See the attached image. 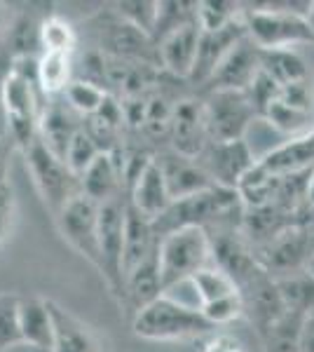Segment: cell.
<instances>
[{
    "label": "cell",
    "instance_id": "bcb514c9",
    "mask_svg": "<svg viewBox=\"0 0 314 352\" xmlns=\"http://www.w3.org/2000/svg\"><path fill=\"white\" fill-rule=\"evenodd\" d=\"M310 134H312V136H314V129H310Z\"/></svg>",
    "mask_w": 314,
    "mask_h": 352
},
{
    "label": "cell",
    "instance_id": "60d3db41",
    "mask_svg": "<svg viewBox=\"0 0 314 352\" xmlns=\"http://www.w3.org/2000/svg\"><path fill=\"white\" fill-rule=\"evenodd\" d=\"M12 141L0 136V186H8L10 174V155H12Z\"/></svg>",
    "mask_w": 314,
    "mask_h": 352
},
{
    "label": "cell",
    "instance_id": "d590c367",
    "mask_svg": "<svg viewBox=\"0 0 314 352\" xmlns=\"http://www.w3.org/2000/svg\"><path fill=\"white\" fill-rule=\"evenodd\" d=\"M99 155H101L99 146L94 144V139L87 134V129H85V124H82V129H80V132L76 134V139L71 141V146H68V153H66L68 169H71V172L80 179V176L92 167V162Z\"/></svg>",
    "mask_w": 314,
    "mask_h": 352
},
{
    "label": "cell",
    "instance_id": "7a4b0ae2",
    "mask_svg": "<svg viewBox=\"0 0 314 352\" xmlns=\"http://www.w3.org/2000/svg\"><path fill=\"white\" fill-rule=\"evenodd\" d=\"M214 265L211 237L204 228H183L159 237V272L164 292Z\"/></svg>",
    "mask_w": 314,
    "mask_h": 352
},
{
    "label": "cell",
    "instance_id": "f1b7e54d",
    "mask_svg": "<svg viewBox=\"0 0 314 352\" xmlns=\"http://www.w3.org/2000/svg\"><path fill=\"white\" fill-rule=\"evenodd\" d=\"M244 19V3L235 0H199L197 24L202 31H218Z\"/></svg>",
    "mask_w": 314,
    "mask_h": 352
},
{
    "label": "cell",
    "instance_id": "603a6c76",
    "mask_svg": "<svg viewBox=\"0 0 314 352\" xmlns=\"http://www.w3.org/2000/svg\"><path fill=\"white\" fill-rule=\"evenodd\" d=\"M260 71L267 73L279 87L312 78L307 61L295 50H260Z\"/></svg>",
    "mask_w": 314,
    "mask_h": 352
},
{
    "label": "cell",
    "instance_id": "484cf974",
    "mask_svg": "<svg viewBox=\"0 0 314 352\" xmlns=\"http://www.w3.org/2000/svg\"><path fill=\"white\" fill-rule=\"evenodd\" d=\"M275 282L289 312H298V315L314 312V277L310 272H291V275L275 277Z\"/></svg>",
    "mask_w": 314,
    "mask_h": 352
},
{
    "label": "cell",
    "instance_id": "9a60e30c",
    "mask_svg": "<svg viewBox=\"0 0 314 352\" xmlns=\"http://www.w3.org/2000/svg\"><path fill=\"white\" fill-rule=\"evenodd\" d=\"M82 118L66 104L64 96L45 101V111L40 118V141L66 162V153L76 134L82 129Z\"/></svg>",
    "mask_w": 314,
    "mask_h": 352
},
{
    "label": "cell",
    "instance_id": "52a82bcc",
    "mask_svg": "<svg viewBox=\"0 0 314 352\" xmlns=\"http://www.w3.org/2000/svg\"><path fill=\"white\" fill-rule=\"evenodd\" d=\"M96 47L111 59L122 61H139V64H153L159 66L157 45L148 33L139 31L124 21L115 10L101 16V24L96 26Z\"/></svg>",
    "mask_w": 314,
    "mask_h": 352
},
{
    "label": "cell",
    "instance_id": "836d02e7",
    "mask_svg": "<svg viewBox=\"0 0 314 352\" xmlns=\"http://www.w3.org/2000/svg\"><path fill=\"white\" fill-rule=\"evenodd\" d=\"M262 118H265L277 132L291 134V139H293V136H300L298 132H302V129L307 127V122L312 120V113H302L298 109H293V106L284 104L282 99H277L275 104L265 111Z\"/></svg>",
    "mask_w": 314,
    "mask_h": 352
},
{
    "label": "cell",
    "instance_id": "ffe728a7",
    "mask_svg": "<svg viewBox=\"0 0 314 352\" xmlns=\"http://www.w3.org/2000/svg\"><path fill=\"white\" fill-rule=\"evenodd\" d=\"M19 322L24 345L33 350L52 352L54 343V320L49 312V303L38 296H21L19 300Z\"/></svg>",
    "mask_w": 314,
    "mask_h": 352
},
{
    "label": "cell",
    "instance_id": "30bf717a",
    "mask_svg": "<svg viewBox=\"0 0 314 352\" xmlns=\"http://www.w3.org/2000/svg\"><path fill=\"white\" fill-rule=\"evenodd\" d=\"M209 146V129L207 118H204L202 96H183L179 101L171 118V132H169V151L179 155L197 160Z\"/></svg>",
    "mask_w": 314,
    "mask_h": 352
},
{
    "label": "cell",
    "instance_id": "5b68a950",
    "mask_svg": "<svg viewBox=\"0 0 314 352\" xmlns=\"http://www.w3.org/2000/svg\"><path fill=\"white\" fill-rule=\"evenodd\" d=\"M209 141H247V132L258 118L247 92L216 89L202 96Z\"/></svg>",
    "mask_w": 314,
    "mask_h": 352
},
{
    "label": "cell",
    "instance_id": "2e32d148",
    "mask_svg": "<svg viewBox=\"0 0 314 352\" xmlns=\"http://www.w3.org/2000/svg\"><path fill=\"white\" fill-rule=\"evenodd\" d=\"M159 296H164V285H162V272H159V244H157L155 254H150L144 263L136 265L124 277L120 303L127 305L136 315V312L148 308L150 303H155Z\"/></svg>",
    "mask_w": 314,
    "mask_h": 352
},
{
    "label": "cell",
    "instance_id": "5bb4252c",
    "mask_svg": "<svg viewBox=\"0 0 314 352\" xmlns=\"http://www.w3.org/2000/svg\"><path fill=\"white\" fill-rule=\"evenodd\" d=\"M247 38V24L244 19L235 21V24L218 28V31H202L199 38V50H197V61H195V71L190 76L192 85H204L209 82V78L214 76V71L221 66V61L235 50V45L239 41Z\"/></svg>",
    "mask_w": 314,
    "mask_h": 352
},
{
    "label": "cell",
    "instance_id": "4fadbf2b",
    "mask_svg": "<svg viewBox=\"0 0 314 352\" xmlns=\"http://www.w3.org/2000/svg\"><path fill=\"white\" fill-rule=\"evenodd\" d=\"M155 160L159 164V169H162L164 181H167L171 202L216 188L211 176L204 172L202 164L197 160H192V157L179 155V153H174V151H164V153H157Z\"/></svg>",
    "mask_w": 314,
    "mask_h": 352
},
{
    "label": "cell",
    "instance_id": "44dd1931",
    "mask_svg": "<svg viewBox=\"0 0 314 352\" xmlns=\"http://www.w3.org/2000/svg\"><path fill=\"white\" fill-rule=\"evenodd\" d=\"M258 162L267 172L277 176H289L295 172H305V169H314V136L310 132L293 136V139L267 151Z\"/></svg>",
    "mask_w": 314,
    "mask_h": 352
},
{
    "label": "cell",
    "instance_id": "ab89813d",
    "mask_svg": "<svg viewBox=\"0 0 314 352\" xmlns=\"http://www.w3.org/2000/svg\"><path fill=\"white\" fill-rule=\"evenodd\" d=\"M14 219V192L8 186H0V244L8 237Z\"/></svg>",
    "mask_w": 314,
    "mask_h": 352
},
{
    "label": "cell",
    "instance_id": "8fae6325",
    "mask_svg": "<svg viewBox=\"0 0 314 352\" xmlns=\"http://www.w3.org/2000/svg\"><path fill=\"white\" fill-rule=\"evenodd\" d=\"M260 73V50L247 36L244 41L235 45L230 54L221 61V66L214 71L209 82L204 85V94L216 92V89H235V92H247Z\"/></svg>",
    "mask_w": 314,
    "mask_h": 352
},
{
    "label": "cell",
    "instance_id": "cb8c5ba5",
    "mask_svg": "<svg viewBox=\"0 0 314 352\" xmlns=\"http://www.w3.org/2000/svg\"><path fill=\"white\" fill-rule=\"evenodd\" d=\"M76 80V64L73 54L45 52L38 61V85L45 99L64 96L68 85Z\"/></svg>",
    "mask_w": 314,
    "mask_h": 352
},
{
    "label": "cell",
    "instance_id": "74e56055",
    "mask_svg": "<svg viewBox=\"0 0 314 352\" xmlns=\"http://www.w3.org/2000/svg\"><path fill=\"white\" fill-rule=\"evenodd\" d=\"M279 99L302 113H312L314 111V78H307V80L282 87Z\"/></svg>",
    "mask_w": 314,
    "mask_h": 352
},
{
    "label": "cell",
    "instance_id": "ba28073f",
    "mask_svg": "<svg viewBox=\"0 0 314 352\" xmlns=\"http://www.w3.org/2000/svg\"><path fill=\"white\" fill-rule=\"evenodd\" d=\"M56 226H59L64 240L99 270V202L89 200L87 195L80 192L76 200L68 202L64 212L56 217Z\"/></svg>",
    "mask_w": 314,
    "mask_h": 352
},
{
    "label": "cell",
    "instance_id": "4316f807",
    "mask_svg": "<svg viewBox=\"0 0 314 352\" xmlns=\"http://www.w3.org/2000/svg\"><path fill=\"white\" fill-rule=\"evenodd\" d=\"M305 315L287 312L279 322L260 333L262 352H300V329Z\"/></svg>",
    "mask_w": 314,
    "mask_h": 352
},
{
    "label": "cell",
    "instance_id": "4dcf8cb0",
    "mask_svg": "<svg viewBox=\"0 0 314 352\" xmlns=\"http://www.w3.org/2000/svg\"><path fill=\"white\" fill-rule=\"evenodd\" d=\"M108 96L111 94H108L104 87H99V85L85 82V80H73L68 85L64 99H66V104L85 120V118H89L101 111V106L106 104Z\"/></svg>",
    "mask_w": 314,
    "mask_h": 352
},
{
    "label": "cell",
    "instance_id": "3957f363",
    "mask_svg": "<svg viewBox=\"0 0 314 352\" xmlns=\"http://www.w3.org/2000/svg\"><path fill=\"white\" fill-rule=\"evenodd\" d=\"M247 36L258 50H293V45L314 43V31L305 14L279 12L260 3H244Z\"/></svg>",
    "mask_w": 314,
    "mask_h": 352
},
{
    "label": "cell",
    "instance_id": "8992f818",
    "mask_svg": "<svg viewBox=\"0 0 314 352\" xmlns=\"http://www.w3.org/2000/svg\"><path fill=\"white\" fill-rule=\"evenodd\" d=\"M124 223H127V195H117L113 200L99 204V275L106 280L111 292L122 298L124 275Z\"/></svg>",
    "mask_w": 314,
    "mask_h": 352
},
{
    "label": "cell",
    "instance_id": "7bdbcfd3",
    "mask_svg": "<svg viewBox=\"0 0 314 352\" xmlns=\"http://www.w3.org/2000/svg\"><path fill=\"white\" fill-rule=\"evenodd\" d=\"M202 352H242L237 340L227 338V336H216L204 345Z\"/></svg>",
    "mask_w": 314,
    "mask_h": 352
},
{
    "label": "cell",
    "instance_id": "d6986e66",
    "mask_svg": "<svg viewBox=\"0 0 314 352\" xmlns=\"http://www.w3.org/2000/svg\"><path fill=\"white\" fill-rule=\"evenodd\" d=\"M127 197H129L131 207H136L144 217L153 221L169 209L171 195L167 190V181H164V174H162V169H159L155 157H153V162L141 172L139 179L134 181Z\"/></svg>",
    "mask_w": 314,
    "mask_h": 352
},
{
    "label": "cell",
    "instance_id": "7402d4cb",
    "mask_svg": "<svg viewBox=\"0 0 314 352\" xmlns=\"http://www.w3.org/2000/svg\"><path fill=\"white\" fill-rule=\"evenodd\" d=\"M54 320V343L52 352H99L94 331L78 320L73 312L61 308L56 300H47Z\"/></svg>",
    "mask_w": 314,
    "mask_h": 352
},
{
    "label": "cell",
    "instance_id": "f6af8a7d",
    "mask_svg": "<svg viewBox=\"0 0 314 352\" xmlns=\"http://www.w3.org/2000/svg\"><path fill=\"white\" fill-rule=\"evenodd\" d=\"M5 24V10H3V5H0V28H3Z\"/></svg>",
    "mask_w": 314,
    "mask_h": 352
},
{
    "label": "cell",
    "instance_id": "277c9868",
    "mask_svg": "<svg viewBox=\"0 0 314 352\" xmlns=\"http://www.w3.org/2000/svg\"><path fill=\"white\" fill-rule=\"evenodd\" d=\"M26 157V167L33 176V184L43 197V202L47 204V209L59 217L64 212V207L71 200L82 192L80 188V179L68 169V164L56 157L43 141H36L31 148L24 151Z\"/></svg>",
    "mask_w": 314,
    "mask_h": 352
},
{
    "label": "cell",
    "instance_id": "83f0119b",
    "mask_svg": "<svg viewBox=\"0 0 314 352\" xmlns=\"http://www.w3.org/2000/svg\"><path fill=\"white\" fill-rule=\"evenodd\" d=\"M43 54L56 52V54H76L78 50V31L76 26L61 14H49L43 19Z\"/></svg>",
    "mask_w": 314,
    "mask_h": 352
},
{
    "label": "cell",
    "instance_id": "8d00e7d4",
    "mask_svg": "<svg viewBox=\"0 0 314 352\" xmlns=\"http://www.w3.org/2000/svg\"><path fill=\"white\" fill-rule=\"evenodd\" d=\"M202 315L207 317V322L214 329L230 324V322H235V320H239V317L247 315L242 294H232V296L211 300V303L202 305Z\"/></svg>",
    "mask_w": 314,
    "mask_h": 352
},
{
    "label": "cell",
    "instance_id": "ac0fdd59",
    "mask_svg": "<svg viewBox=\"0 0 314 352\" xmlns=\"http://www.w3.org/2000/svg\"><path fill=\"white\" fill-rule=\"evenodd\" d=\"M159 237L153 226V219L144 217L136 207H131L127 197V223H124V256H122V275L127 277L136 265L155 254Z\"/></svg>",
    "mask_w": 314,
    "mask_h": 352
},
{
    "label": "cell",
    "instance_id": "9c48e42d",
    "mask_svg": "<svg viewBox=\"0 0 314 352\" xmlns=\"http://www.w3.org/2000/svg\"><path fill=\"white\" fill-rule=\"evenodd\" d=\"M197 162L216 186L237 190L239 181L256 167L258 160L247 141H209Z\"/></svg>",
    "mask_w": 314,
    "mask_h": 352
},
{
    "label": "cell",
    "instance_id": "f35d334b",
    "mask_svg": "<svg viewBox=\"0 0 314 352\" xmlns=\"http://www.w3.org/2000/svg\"><path fill=\"white\" fill-rule=\"evenodd\" d=\"M12 71V59L8 52L0 54V136L10 139V122H8V104H5V82Z\"/></svg>",
    "mask_w": 314,
    "mask_h": 352
},
{
    "label": "cell",
    "instance_id": "e0dca14e",
    "mask_svg": "<svg viewBox=\"0 0 314 352\" xmlns=\"http://www.w3.org/2000/svg\"><path fill=\"white\" fill-rule=\"evenodd\" d=\"M80 188H82V195H87L89 200H94L99 204L113 200V197H117V195H127L117 151L101 153L92 162V167L80 176Z\"/></svg>",
    "mask_w": 314,
    "mask_h": 352
},
{
    "label": "cell",
    "instance_id": "d6a6232c",
    "mask_svg": "<svg viewBox=\"0 0 314 352\" xmlns=\"http://www.w3.org/2000/svg\"><path fill=\"white\" fill-rule=\"evenodd\" d=\"M19 300L16 294H0V352L24 345L19 322Z\"/></svg>",
    "mask_w": 314,
    "mask_h": 352
},
{
    "label": "cell",
    "instance_id": "b9f144b4",
    "mask_svg": "<svg viewBox=\"0 0 314 352\" xmlns=\"http://www.w3.org/2000/svg\"><path fill=\"white\" fill-rule=\"evenodd\" d=\"M300 352H314V312L305 315L300 329Z\"/></svg>",
    "mask_w": 314,
    "mask_h": 352
},
{
    "label": "cell",
    "instance_id": "e575fe53",
    "mask_svg": "<svg viewBox=\"0 0 314 352\" xmlns=\"http://www.w3.org/2000/svg\"><path fill=\"white\" fill-rule=\"evenodd\" d=\"M115 12L122 16L124 21H129L131 26H136L139 31L155 36L157 26V14H159V3L155 0H134V3H117Z\"/></svg>",
    "mask_w": 314,
    "mask_h": 352
},
{
    "label": "cell",
    "instance_id": "6da1fadb",
    "mask_svg": "<svg viewBox=\"0 0 314 352\" xmlns=\"http://www.w3.org/2000/svg\"><path fill=\"white\" fill-rule=\"evenodd\" d=\"M131 329L146 340H190L214 331L202 310L188 308L169 296H159L155 303L136 312Z\"/></svg>",
    "mask_w": 314,
    "mask_h": 352
},
{
    "label": "cell",
    "instance_id": "d4e9b609",
    "mask_svg": "<svg viewBox=\"0 0 314 352\" xmlns=\"http://www.w3.org/2000/svg\"><path fill=\"white\" fill-rule=\"evenodd\" d=\"M43 19L33 14H19L8 28V41L5 52L10 59H40L43 56Z\"/></svg>",
    "mask_w": 314,
    "mask_h": 352
},
{
    "label": "cell",
    "instance_id": "f546056e",
    "mask_svg": "<svg viewBox=\"0 0 314 352\" xmlns=\"http://www.w3.org/2000/svg\"><path fill=\"white\" fill-rule=\"evenodd\" d=\"M192 287L197 292V298L202 305L211 303V300H218L225 296H232V294H239V287L235 285L227 272H223L218 265H209V268L199 270L197 275L190 277Z\"/></svg>",
    "mask_w": 314,
    "mask_h": 352
},
{
    "label": "cell",
    "instance_id": "7c38bea8",
    "mask_svg": "<svg viewBox=\"0 0 314 352\" xmlns=\"http://www.w3.org/2000/svg\"><path fill=\"white\" fill-rule=\"evenodd\" d=\"M199 38H202V28L195 21V24H188L179 28V31L169 33L157 43L159 68H162L164 76L174 78V80L190 82L197 61Z\"/></svg>",
    "mask_w": 314,
    "mask_h": 352
},
{
    "label": "cell",
    "instance_id": "ee69618b",
    "mask_svg": "<svg viewBox=\"0 0 314 352\" xmlns=\"http://www.w3.org/2000/svg\"><path fill=\"white\" fill-rule=\"evenodd\" d=\"M307 19H310V26H312V31H314V0H312V10H310V16H307Z\"/></svg>",
    "mask_w": 314,
    "mask_h": 352
},
{
    "label": "cell",
    "instance_id": "1f68e13d",
    "mask_svg": "<svg viewBox=\"0 0 314 352\" xmlns=\"http://www.w3.org/2000/svg\"><path fill=\"white\" fill-rule=\"evenodd\" d=\"M197 21V3H159V14H157V26L153 41L155 45L162 41L164 36L179 31L188 24Z\"/></svg>",
    "mask_w": 314,
    "mask_h": 352
}]
</instances>
